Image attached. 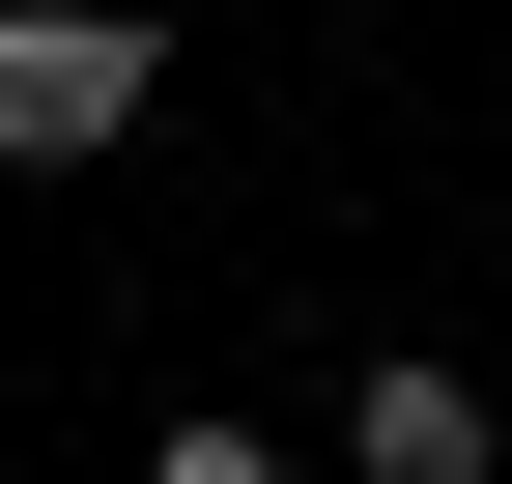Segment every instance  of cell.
<instances>
[{"instance_id": "2", "label": "cell", "mask_w": 512, "mask_h": 484, "mask_svg": "<svg viewBox=\"0 0 512 484\" xmlns=\"http://www.w3.org/2000/svg\"><path fill=\"white\" fill-rule=\"evenodd\" d=\"M342 484H512V399L427 371V342H370V371H342Z\"/></svg>"}, {"instance_id": "1", "label": "cell", "mask_w": 512, "mask_h": 484, "mask_svg": "<svg viewBox=\"0 0 512 484\" xmlns=\"http://www.w3.org/2000/svg\"><path fill=\"white\" fill-rule=\"evenodd\" d=\"M143 114H171L143 0H0V171H86V143H143Z\"/></svg>"}, {"instance_id": "3", "label": "cell", "mask_w": 512, "mask_h": 484, "mask_svg": "<svg viewBox=\"0 0 512 484\" xmlns=\"http://www.w3.org/2000/svg\"><path fill=\"white\" fill-rule=\"evenodd\" d=\"M143 484H285V456H256V428H171V456H143Z\"/></svg>"}]
</instances>
